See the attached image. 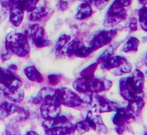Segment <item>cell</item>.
Masks as SVG:
<instances>
[{
    "label": "cell",
    "mask_w": 147,
    "mask_h": 135,
    "mask_svg": "<svg viewBox=\"0 0 147 135\" xmlns=\"http://www.w3.org/2000/svg\"><path fill=\"white\" fill-rule=\"evenodd\" d=\"M111 86L112 82L111 80L95 77L88 80L79 78L73 84V88L82 94H98L109 90Z\"/></svg>",
    "instance_id": "6da1fadb"
},
{
    "label": "cell",
    "mask_w": 147,
    "mask_h": 135,
    "mask_svg": "<svg viewBox=\"0 0 147 135\" xmlns=\"http://www.w3.org/2000/svg\"><path fill=\"white\" fill-rule=\"evenodd\" d=\"M5 49L19 57L27 55L30 51L27 36L25 33H9L6 37Z\"/></svg>",
    "instance_id": "7a4b0ae2"
},
{
    "label": "cell",
    "mask_w": 147,
    "mask_h": 135,
    "mask_svg": "<svg viewBox=\"0 0 147 135\" xmlns=\"http://www.w3.org/2000/svg\"><path fill=\"white\" fill-rule=\"evenodd\" d=\"M75 128L79 134H83L90 130L97 131L98 132L103 134L108 132V128L103 123L101 116L98 114V113L92 111H89L84 120L76 124Z\"/></svg>",
    "instance_id": "3957f363"
},
{
    "label": "cell",
    "mask_w": 147,
    "mask_h": 135,
    "mask_svg": "<svg viewBox=\"0 0 147 135\" xmlns=\"http://www.w3.org/2000/svg\"><path fill=\"white\" fill-rule=\"evenodd\" d=\"M55 96L60 103L70 108H76L81 106L84 102L80 96L67 88H60L55 90Z\"/></svg>",
    "instance_id": "277c9868"
},
{
    "label": "cell",
    "mask_w": 147,
    "mask_h": 135,
    "mask_svg": "<svg viewBox=\"0 0 147 135\" xmlns=\"http://www.w3.org/2000/svg\"><path fill=\"white\" fill-rule=\"evenodd\" d=\"M126 18V11L124 7L116 0H114L106 11L103 25L111 27L116 25Z\"/></svg>",
    "instance_id": "5b68a950"
},
{
    "label": "cell",
    "mask_w": 147,
    "mask_h": 135,
    "mask_svg": "<svg viewBox=\"0 0 147 135\" xmlns=\"http://www.w3.org/2000/svg\"><path fill=\"white\" fill-rule=\"evenodd\" d=\"M116 34L117 32L116 30H102L98 32L90 40L88 47L92 53L111 43Z\"/></svg>",
    "instance_id": "8992f818"
},
{
    "label": "cell",
    "mask_w": 147,
    "mask_h": 135,
    "mask_svg": "<svg viewBox=\"0 0 147 135\" xmlns=\"http://www.w3.org/2000/svg\"><path fill=\"white\" fill-rule=\"evenodd\" d=\"M27 38L31 39L33 44L38 48L48 47L51 45V42L47 38L44 28L38 24H34L24 32Z\"/></svg>",
    "instance_id": "52a82bcc"
},
{
    "label": "cell",
    "mask_w": 147,
    "mask_h": 135,
    "mask_svg": "<svg viewBox=\"0 0 147 135\" xmlns=\"http://www.w3.org/2000/svg\"><path fill=\"white\" fill-rule=\"evenodd\" d=\"M90 104L94 109V112L98 113L116 111L119 108L116 102L108 100L106 98L98 94H93Z\"/></svg>",
    "instance_id": "ba28073f"
},
{
    "label": "cell",
    "mask_w": 147,
    "mask_h": 135,
    "mask_svg": "<svg viewBox=\"0 0 147 135\" xmlns=\"http://www.w3.org/2000/svg\"><path fill=\"white\" fill-rule=\"evenodd\" d=\"M0 84L11 90H17L22 86V81L14 71L0 67Z\"/></svg>",
    "instance_id": "9c48e42d"
},
{
    "label": "cell",
    "mask_w": 147,
    "mask_h": 135,
    "mask_svg": "<svg viewBox=\"0 0 147 135\" xmlns=\"http://www.w3.org/2000/svg\"><path fill=\"white\" fill-rule=\"evenodd\" d=\"M63 54L68 56H76L78 57H86L91 54L88 46H86L80 40L75 39L70 41L65 47Z\"/></svg>",
    "instance_id": "30bf717a"
},
{
    "label": "cell",
    "mask_w": 147,
    "mask_h": 135,
    "mask_svg": "<svg viewBox=\"0 0 147 135\" xmlns=\"http://www.w3.org/2000/svg\"><path fill=\"white\" fill-rule=\"evenodd\" d=\"M116 112L112 121L117 128H123V126L130 121L133 116V113L128 108L124 109L119 107Z\"/></svg>",
    "instance_id": "8fae6325"
},
{
    "label": "cell",
    "mask_w": 147,
    "mask_h": 135,
    "mask_svg": "<svg viewBox=\"0 0 147 135\" xmlns=\"http://www.w3.org/2000/svg\"><path fill=\"white\" fill-rule=\"evenodd\" d=\"M76 132L75 125L68 122L60 126L45 129V135H74Z\"/></svg>",
    "instance_id": "7c38bea8"
},
{
    "label": "cell",
    "mask_w": 147,
    "mask_h": 135,
    "mask_svg": "<svg viewBox=\"0 0 147 135\" xmlns=\"http://www.w3.org/2000/svg\"><path fill=\"white\" fill-rule=\"evenodd\" d=\"M16 112L22 113V115H24L25 113H27L23 108L15 103L4 101L0 105V118H6Z\"/></svg>",
    "instance_id": "4fadbf2b"
},
{
    "label": "cell",
    "mask_w": 147,
    "mask_h": 135,
    "mask_svg": "<svg viewBox=\"0 0 147 135\" xmlns=\"http://www.w3.org/2000/svg\"><path fill=\"white\" fill-rule=\"evenodd\" d=\"M4 96L12 103H18L24 99V92L22 89L11 90L5 87H0V96Z\"/></svg>",
    "instance_id": "5bb4252c"
},
{
    "label": "cell",
    "mask_w": 147,
    "mask_h": 135,
    "mask_svg": "<svg viewBox=\"0 0 147 135\" xmlns=\"http://www.w3.org/2000/svg\"><path fill=\"white\" fill-rule=\"evenodd\" d=\"M126 63V60L124 57H121V56L113 55L102 62L100 63V66H101L102 69L106 70H111L113 69L115 70V69L121 67Z\"/></svg>",
    "instance_id": "9a60e30c"
},
{
    "label": "cell",
    "mask_w": 147,
    "mask_h": 135,
    "mask_svg": "<svg viewBox=\"0 0 147 135\" xmlns=\"http://www.w3.org/2000/svg\"><path fill=\"white\" fill-rule=\"evenodd\" d=\"M24 9L20 4H17L9 10V20L11 24L15 27L20 25L24 17Z\"/></svg>",
    "instance_id": "2e32d148"
},
{
    "label": "cell",
    "mask_w": 147,
    "mask_h": 135,
    "mask_svg": "<svg viewBox=\"0 0 147 135\" xmlns=\"http://www.w3.org/2000/svg\"><path fill=\"white\" fill-rule=\"evenodd\" d=\"M24 73L26 77L30 80L35 83H42L44 80L43 76L40 73L37 68L34 65H30L26 67L24 70Z\"/></svg>",
    "instance_id": "e0dca14e"
},
{
    "label": "cell",
    "mask_w": 147,
    "mask_h": 135,
    "mask_svg": "<svg viewBox=\"0 0 147 135\" xmlns=\"http://www.w3.org/2000/svg\"><path fill=\"white\" fill-rule=\"evenodd\" d=\"M92 14H93V9L91 6L88 3L84 2L78 6L75 14V18L77 20H83L88 18L92 15Z\"/></svg>",
    "instance_id": "ac0fdd59"
},
{
    "label": "cell",
    "mask_w": 147,
    "mask_h": 135,
    "mask_svg": "<svg viewBox=\"0 0 147 135\" xmlns=\"http://www.w3.org/2000/svg\"><path fill=\"white\" fill-rule=\"evenodd\" d=\"M69 119L65 115L59 114L56 117L53 119H50V120H45L42 123V126L45 129H49V128L54 127V126H60V125L65 124L66 123H68Z\"/></svg>",
    "instance_id": "d6986e66"
},
{
    "label": "cell",
    "mask_w": 147,
    "mask_h": 135,
    "mask_svg": "<svg viewBox=\"0 0 147 135\" xmlns=\"http://www.w3.org/2000/svg\"><path fill=\"white\" fill-rule=\"evenodd\" d=\"M71 41V37L68 34H63L59 37L55 45V51L57 55H63L65 47Z\"/></svg>",
    "instance_id": "ffe728a7"
},
{
    "label": "cell",
    "mask_w": 147,
    "mask_h": 135,
    "mask_svg": "<svg viewBox=\"0 0 147 135\" xmlns=\"http://www.w3.org/2000/svg\"><path fill=\"white\" fill-rule=\"evenodd\" d=\"M49 11V9L47 8V6H40L37 7L34 11L30 13V20L32 22H36L41 20L44 17H45Z\"/></svg>",
    "instance_id": "44dd1931"
},
{
    "label": "cell",
    "mask_w": 147,
    "mask_h": 135,
    "mask_svg": "<svg viewBox=\"0 0 147 135\" xmlns=\"http://www.w3.org/2000/svg\"><path fill=\"white\" fill-rule=\"evenodd\" d=\"M118 45H119V44H118V43H116V44L112 45L110 47H108V48L106 49L100 56H99L98 58L97 59V62H96V63H97L98 64H100V63H101L102 62L104 61L105 60H106V59L109 58V57L113 56L115 52L116 51Z\"/></svg>",
    "instance_id": "7402d4cb"
},
{
    "label": "cell",
    "mask_w": 147,
    "mask_h": 135,
    "mask_svg": "<svg viewBox=\"0 0 147 135\" xmlns=\"http://www.w3.org/2000/svg\"><path fill=\"white\" fill-rule=\"evenodd\" d=\"M98 65V64L97 63H94L88 66L86 68L83 69L80 72V78H83L86 79V80L94 78V73L96 69H97Z\"/></svg>",
    "instance_id": "603a6c76"
},
{
    "label": "cell",
    "mask_w": 147,
    "mask_h": 135,
    "mask_svg": "<svg viewBox=\"0 0 147 135\" xmlns=\"http://www.w3.org/2000/svg\"><path fill=\"white\" fill-rule=\"evenodd\" d=\"M40 0H22L19 4L24 11L32 12L37 7V3Z\"/></svg>",
    "instance_id": "cb8c5ba5"
},
{
    "label": "cell",
    "mask_w": 147,
    "mask_h": 135,
    "mask_svg": "<svg viewBox=\"0 0 147 135\" xmlns=\"http://www.w3.org/2000/svg\"><path fill=\"white\" fill-rule=\"evenodd\" d=\"M7 135H21L20 128L15 124H9L6 127Z\"/></svg>",
    "instance_id": "d4e9b609"
},
{
    "label": "cell",
    "mask_w": 147,
    "mask_h": 135,
    "mask_svg": "<svg viewBox=\"0 0 147 135\" xmlns=\"http://www.w3.org/2000/svg\"><path fill=\"white\" fill-rule=\"evenodd\" d=\"M21 1L22 0H0V3L4 8L10 10Z\"/></svg>",
    "instance_id": "484cf974"
},
{
    "label": "cell",
    "mask_w": 147,
    "mask_h": 135,
    "mask_svg": "<svg viewBox=\"0 0 147 135\" xmlns=\"http://www.w3.org/2000/svg\"><path fill=\"white\" fill-rule=\"evenodd\" d=\"M135 49H136V40L134 39H130L128 40L123 47V50L124 52H130Z\"/></svg>",
    "instance_id": "4316f807"
},
{
    "label": "cell",
    "mask_w": 147,
    "mask_h": 135,
    "mask_svg": "<svg viewBox=\"0 0 147 135\" xmlns=\"http://www.w3.org/2000/svg\"><path fill=\"white\" fill-rule=\"evenodd\" d=\"M48 80L51 85H57L61 80V76L57 74L50 75L48 76Z\"/></svg>",
    "instance_id": "83f0119b"
},
{
    "label": "cell",
    "mask_w": 147,
    "mask_h": 135,
    "mask_svg": "<svg viewBox=\"0 0 147 135\" xmlns=\"http://www.w3.org/2000/svg\"><path fill=\"white\" fill-rule=\"evenodd\" d=\"M116 1H119L123 7L129 6L131 2V0H116Z\"/></svg>",
    "instance_id": "f1b7e54d"
},
{
    "label": "cell",
    "mask_w": 147,
    "mask_h": 135,
    "mask_svg": "<svg viewBox=\"0 0 147 135\" xmlns=\"http://www.w3.org/2000/svg\"><path fill=\"white\" fill-rule=\"evenodd\" d=\"M85 2L88 3L90 5V4H94L95 6H96L98 4V3L100 1V0H84Z\"/></svg>",
    "instance_id": "f546056e"
},
{
    "label": "cell",
    "mask_w": 147,
    "mask_h": 135,
    "mask_svg": "<svg viewBox=\"0 0 147 135\" xmlns=\"http://www.w3.org/2000/svg\"><path fill=\"white\" fill-rule=\"evenodd\" d=\"M24 135H40L39 134H37V132H34V131H29Z\"/></svg>",
    "instance_id": "4dcf8cb0"
}]
</instances>
